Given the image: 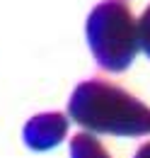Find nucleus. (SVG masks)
I'll use <instances>...</instances> for the list:
<instances>
[{
  "label": "nucleus",
  "mask_w": 150,
  "mask_h": 158,
  "mask_svg": "<svg viewBox=\"0 0 150 158\" xmlns=\"http://www.w3.org/2000/svg\"><path fill=\"white\" fill-rule=\"evenodd\" d=\"M68 117L82 129L114 136L150 134V107L107 80H85L68 100Z\"/></svg>",
  "instance_id": "nucleus-1"
},
{
  "label": "nucleus",
  "mask_w": 150,
  "mask_h": 158,
  "mask_svg": "<svg viewBox=\"0 0 150 158\" xmlns=\"http://www.w3.org/2000/svg\"><path fill=\"white\" fill-rule=\"evenodd\" d=\"M85 34L90 51L104 71L121 73L133 63L138 49V29L131 7L124 0H104L87 17Z\"/></svg>",
  "instance_id": "nucleus-2"
},
{
  "label": "nucleus",
  "mask_w": 150,
  "mask_h": 158,
  "mask_svg": "<svg viewBox=\"0 0 150 158\" xmlns=\"http://www.w3.org/2000/svg\"><path fill=\"white\" fill-rule=\"evenodd\" d=\"M136 29H138V49H143L145 56L150 59V5L140 15V20L136 22Z\"/></svg>",
  "instance_id": "nucleus-5"
},
{
  "label": "nucleus",
  "mask_w": 150,
  "mask_h": 158,
  "mask_svg": "<svg viewBox=\"0 0 150 158\" xmlns=\"http://www.w3.org/2000/svg\"><path fill=\"white\" fill-rule=\"evenodd\" d=\"M70 158H112L92 134H75L70 141Z\"/></svg>",
  "instance_id": "nucleus-4"
},
{
  "label": "nucleus",
  "mask_w": 150,
  "mask_h": 158,
  "mask_svg": "<svg viewBox=\"0 0 150 158\" xmlns=\"http://www.w3.org/2000/svg\"><path fill=\"white\" fill-rule=\"evenodd\" d=\"M136 158H150V141H148V143H143V146L138 148Z\"/></svg>",
  "instance_id": "nucleus-6"
},
{
  "label": "nucleus",
  "mask_w": 150,
  "mask_h": 158,
  "mask_svg": "<svg viewBox=\"0 0 150 158\" xmlns=\"http://www.w3.org/2000/svg\"><path fill=\"white\" fill-rule=\"evenodd\" d=\"M68 117L61 112H44V114H34L24 124V143L32 151H49L56 148L58 143L68 134Z\"/></svg>",
  "instance_id": "nucleus-3"
}]
</instances>
